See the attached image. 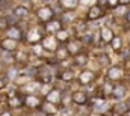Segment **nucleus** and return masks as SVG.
<instances>
[{
	"mask_svg": "<svg viewBox=\"0 0 130 116\" xmlns=\"http://www.w3.org/2000/svg\"><path fill=\"white\" fill-rule=\"evenodd\" d=\"M127 12H129V11H127L126 5H120V6L113 8V14H115V15H126Z\"/></svg>",
	"mask_w": 130,
	"mask_h": 116,
	"instance_id": "32",
	"label": "nucleus"
},
{
	"mask_svg": "<svg viewBox=\"0 0 130 116\" xmlns=\"http://www.w3.org/2000/svg\"><path fill=\"white\" fill-rule=\"evenodd\" d=\"M71 96H73V104H74V106H77V107H85V106H88L89 96H88V93H86L85 90L76 89V90H73Z\"/></svg>",
	"mask_w": 130,
	"mask_h": 116,
	"instance_id": "10",
	"label": "nucleus"
},
{
	"mask_svg": "<svg viewBox=\"0 0 130 116\" xmlns=\"http://www.w3.org/2000/svg\"><path fill=\"white\" fill-rule=\"evenodd\" d=\"M127 104H129V107H130V98H129V100H127Z\"/></svg>",
	"mask_w": 130,
	"mask_h": 116,
	"instance_id": "43",
	"label": "nucleus"
},
{
	"mask_svg": "<svg viewBox=\"0 0 130 116\" xmlns=\"http://www.w3.org/2000/svg\"><path fill=\"white\" fill-rule=\"evenodd\" d=\"M55 56L58 57L59 63H61L62 60H67V59L71 57V54H70V51H68V48H67L65 44H59V47H58L56 51H55Z\"/></svg>",
	"mask_w": 130,
	"mask_h": 116,
	"instance_id": "23",
	"label": "nucleus"
},
{
	"mask_svg": "<svg viewBox=\"0 0 130 116\" xmlns=\"http://www.w3.org/2000/svg\"><path fill=\"white\" fill-rule=\"evenodd\" d=\"M2 2H3V3H6V2H11V0H2Z\"/></svg>",
	"mask_w": 130,
	"mask_h": 116,
	"instance_id": "44",
	"label": "nucleus"
},
{
	"mask_svg": "<svg viewBox=\"0 0 130 116\" xmlns=\"http://www.w3.org/2000/svg\"><path fill=\"white\" fill-rule=\"evenodd\" d=\"M120 5V0H107V6L110 8V9H113V8H117Z\"/></svg>",
	"mask_w": 130,
	"mask_h": 116,
	"instance_id": "33",
	"label": "nucleus"
},
{
	"mask_svg": "<svg viewBox=\"0 0 130 116\" xmlns=\"http://www.w3.org/2000/svg\"><path fill=\"white\" fill-rule=\"evenodd\" d=\"M106 75H107V80H112V82H120V80L124 77V69H123L121 66L115 65V66H110V68L107 69Z\"/></svg>",
	"mask_w": 130,
	"mask_h": 116,
	"instance_id": "19",
	"label": "nucleus"
},
{
	"mask_svg": "<svg viewBox=\"0 0 130 116\" xmlns=\"http://www.w3.org/2000/svg\"><path fill=\"white\" fill-rule=\"evenodd\" d=\"M0 116H14V113H12L11 109H5V110L0 113Z\"/></svg>",
	"mask_w": 130,
	"mask_h": 116,
	"instance_id": "34",
	"label": "nucleus"
},
{
	"mask_svg": "<svg viewBox=\"0 0 130 116\" xmlns=\"http://www.w3.org/2000/svg\"><path fill=\"white\" fill-rule=\"evenodd\" d=\"M94 2H97V0H79V3H80V5H91V6H92V3H94Z\"/></svg>",
	"mask_w": 130,
	"mask_h": 116,
	"instance_id": "35",
	"label": "nucleus"
},
{
	"mask_svg": "<svg viewBox=\"0 0 130 116\" xmlns=\"http://www.w3.org/2000/svg\"><path fill=\"white\" fill-rule=\"evenodd\" d=\"M59 18L64 23V26H67V24H73L77 20V15H76L74 9H71V11H62L61 15H59Z\"/></svg>",
	"mask_w": 130,
	"mask_h": 116,
	"instance_id": "22",
	"label": "nucleus"
},
{
	"mask_svg": "<svg viewBox=\"0 0 130 116\" xmlns=\"http://www.w3.org/2000/svg\"><path fill=\"white\" fill-rule=\"evenodd\" d=\"M130 0H120V5H129Z\"/></svg>",
	"mask_w": 130,
	"mask_h": 116,
	"instance_id": "40",
	"label": "nucleus"
},
{
	"mask_svg": "<svg viewBox=\"0 0 130 116\" xmlns=\"http://www.w3.org/2000/svg\"><path fill=\"white\" fill-rule=\"evenodd\" d=\"M6 68H8V66H6V65H5L3 62H0V75L6 72Z\"/></svg>",
	"mask_w": 130,
	"mask_h": 116,
	"instance_id": "37",
	"label": "nucleus"
},
{
	"mask_svg": "<svg viewBox=\"0 0 130 116\" xmlns=\"http://www.w3.org/2000/svg\"><path fill=\"white\" fill-rule=\"evenodd\" d=\"M11 12H12L18 20H26V18L29 17V14H30V8H26L24 3H23V5H17V6H14Z\"/></svg>",
	"mask_w": 130,
	"mask_h": 116,
	"instance_id": "20",
	"label": "nucleus"
},
{
	"mask_svg": "<svg viewBox=\"0 0 130 116\" xmlns=\"http://www.w3.org/2000/svg\"><path fill=\"white\" fill-rule=\"evenodd\" d=\"M41 27H42V32H44V35L45 33H48V35H55L56 32H59V30L64 27V23L61 21V18H52V20H48L47 23H44V24H39Z\"/></svg>",
	"mask_w": 130,
	"mask_h": 116,
	"instance_id": "6",
	"label": "nucleus"
},
{
	"mask_svg": "<svg viewBox=\"0 0 130 116\" xmlns=\"http://www.w3.org/2000/svg\"><path fill=\"white\" fill-rule=\"evenodd\" d=\"M71 29H73V36L74 38H80L85 32H88V21L85 20H76L73 24H71Z\"/></svg>",
	"mask_w": 130,
	"mask_h": 116,
	"instance_id": "15",
	"label": "nucleus"
},
{
	"mask_svg": "<svg viewBox=\"0 0 130 116\" xmlns=\"http://www.w3.org/2000/svg\"><path fill=\"white\" fill-rule=\"evenodd\" d=\"M127 23H129V24H130V11H129V12H127Z\"/></svg>",
	"mask_w": 130,
	"mask_h": 116,
	"instance_id": "41",
	"label": "nucleus"
},
{
	"mask_svg": "<svg viewBox=\"0 0 130 116\" xmlns=\"http://www.w3.org/2000/svg\"><path fill=\"white\" fill-rule=\"evenodd\" d=\"M97 75L92 69H82L79 72V77H77V82L80 86H91L94 82H95Z\"/></svg>",
	"mask_w": 130,
	"mask_h": 116,
	"instance_id": "8",
	"label": "nucleus"
},
{
	"mask_svg": "<svg viewBox=\"0 0 130 116\" xmlns=\"http://www.w3.org/2000/svg\"><path fill=\"white\" fill-rule=\"evenodd\" d=\"M41 86H42L41 82H38L36 79H30V80H27L26 83H23L18 89H20V92L24 93V95H26V93H39V92H41Z\"/></svg>",
	"mask_w": 130,
	"mask_h": 116,
	"instance_id": "7",
	"label": "nucleus"
},
{
	"mask_svg": "<svg viewBox=\"0 0 130 116\" xmlns=\"http://www.w3.org/2000/svg\"><path fill=\"white\" fill-rule=\"evenodd\" d=\"M9 83H11V79L6 75V72L2 74V75H0V90H5L6 87L9 86Z\"/></svg>",
	"mask_w": 130,
	"mask_h": 116,
	"instance_id": "31",
	"label": "nucleus"
},
{
	"mask_svg": "<svg viewBox=\"0 0 130 116\" xmlns=\"http://www.w3.org/2000/svg\"><path fill=\"white\" fill-rule=\"evenodd\" d=\"M62 93H64V90H62V89L53 86L48 92H47V93H45V95H44V100H47V101H50V103H55V104H59V106H61Z\"/></svg>",
	"mask_w": 130,
	"mask_h": 116,
	"instance_id": "13",
	"label": "nucleus"
},
{
	"mask_svg": "<svg viewBox=\"0 0 130 116\" xmlns=\"http://www.w3.org/2000/svg\"><path fill=\"white\" fill-rule=\"evenodd\" d=\"M23 3H26V2H33V0H21Z\"/></svg>",
	"mask_w": 130,
	"mask_h": 116,
	"instance_id": "42",
	"label": "nucleus"
},
{
	"mask_svg": "<svg viewBox=\"0 0 130 116\" xmlns=\"http://www.w3.org/2000/svg\"><path fill=\"white\" fill-rule=\"evenodd\" d=\"M67 48H68V51H70V54L71 56H74V54H77V53H80V51H83V44H82V41H80V38H71L67 44Z\"/></svg>",
	"mask_w": 130,
	"mask_h": 116,
	"instance_id": "17",
	"label": "nucleus"
},
{
	"mask_svg": "<svg viewBox=\"0 0 130 116\" xmlns=\"http://www.w3.org/2000/svg\"><path fill=\"white\" fill-rule=\"evenodd\" d=\"M55 36L58 38V41H59L61 44H67V42H68V41L73 38V33H71L68 29L62 27L59 32H56V33H55Z\"/></svg>",
	"mask_w": 130,
	"mask_h": 116,
	"instance_id": "24",
	"label": "nucleus"
},
{
	"mask_svg": "<svg viewBox=\"0 0 130 116\" xmlns=\"http://www.w3.org/2000/svg\"><path fill=\"white\" fill-rule=\"evenodd\" d=\"M6 106L11 110H20V109H23L24 107V93L18 92L15 95L6 96Z\"/></svg>",
	"mask_w": 130,
	"mask_h": 116,
	"instance_id": "5",
	"label": "nucleus"
},
{
	"mask_svg": "<svg viewBox=\"0 0 130 116\" xmlns=\"http://www.w3.org/2000/svg\"><path fill=\"white\" fill-rule=\"evenodd\" d=\"M59 41H58V38L55 36V35H48V33H45L44 36H42V39H41V45H42V48L47 51V54L48 53H55L56 51V48L59 47Z\"/></svg>",
	"mask_w": 130,
	"mask_h": 116,
	"instance_id": "4",
	"label": "nucleus"
},
{
	"mask_svg": "<svg viewBox=\"0 0 130 116\" xmlns=\"http://www.w3.org/2000/svg\"><path fill=\"white\" fill-rule=\"evenodd\" d=\"M113 86H115V82H112V80H107V82L103 83V86L100 87V90H101V93L104 95V98H106V96H112Z\"/></svg>",
	"mask_w": 130,
	"mask_h": 116,
	"instance_id": "26",
	"label": "nucleus"
},
{
	"mask_svg": "<svg viewBox=\"0 0 130 116\" xmlns=\"http://www.w3.org/2000/svg\"><path fill=\"white\" fill-rule=\"evenodd\" d=\"M98 33H100V41H101L103 44H110V41H112L113 36H115L113 30L110 29L109 26H103Z\"/></svg>",
	"mask_w": 130,
	"mask_h": 116,
	"instance_id": "21",
	"label": "nucleus"
},
{
	"mask_svg": "<svg viewBox=\"0 0 130 116\" xmlns=\"http://www.w3.org/2000/svg\"><path fill=\"white\" fill-rule=\"evenodd\" d=\"M103 15H104V8L100 6V5H92V6L88 9L86 20H88V21H97V20H100Z\"/></svg>",
	"mask_w": 130,
	"mask_h": 116,
	"instance_id": "14",
	"label": "nucleus"
},
{
	"mask_svg": "<svg viewBox=\"0 0 130 116\" xmlns=\"http://www.w3.org/2000/svg\"><path fill=\"white\" fill-rule=\"evenodd\" d=\"M24 30H26V29H23V26H21V24H20V21H18V24L9 26V27L6 29V33H8V36H9V38H14V39H17V41H23Z\"/></svg>",
	"mask_w": 130,
	"mask_h": 116,
	"instance_id": "16",
	"label": "nucleus"
},
{
	"mask_svg": "<svg viewBox=\"0 0 130 116\" xmlns=\"http://www.w3.org/2000/svg\"><path fill=\"white\" fill-rule=\"evenodd\" d=\"M97 5L103 6V8H106V6H107V0H97Z\"/></svg>",
	"mask_w": 130,
	"mask_h": 116,
	"instance_id": "38",
	"label": "nucleus"
},
{
	"mask_svg": "<svg viewBox=\"0 0 130 116\" xmlns=\"http://www.w3.org/2000/svg\"><path fill=\"white\" fill-rule=\"evenodd\" d=\"M110 47H112V50L113 51H121L123 50V39H121V36H113V39L110 41Z\"/></svg>",
	"mask_w": 130,
	"mask_h": 116,
	"instance_id": "30",
	"label": "nucleus"
},
{
	"mask_svg": "<svg viewBox=\"0 0 130 116\" xmlns=\"http://www.w3.org/2000/svg\"><path fill=\"white\" fill-rule=\"evenodd\" d=\"M71 60H73V66H76V68H83V66H86L88 62H89V54H88L86 51H80V53L71 56Z\"/></svg>",
	"mask_w": 130,
	"mask_h": 116,
	"instance_id": "18",
	"label": "nucleus"
},
{
	"mask_svg": "<svg viewBox=\"0 0 130 116\" xmlns=\"http://www.w3.org/2000/svg\"><path fill=\"white\" fill-rule=\"evenodd\" d=\"M59 110H61V106L59 104H55V103H50V101L44 100L42 104H41V107L36 112H41V113H44L45 116H56V115H59Z\"/></svg>",
	"mask_w": 130,
	"mask_h": 116,
	"instance_id": "9",
	"label": "nucleus"
},
{
	"mask_svg": "<svg viewBox=\"0 0 130 116\" xmlns=\"http://www.w3.org/2000/svg\"><path fill=\"white\" fill-rule=\"evenodd\" d=\"M18 42H20V41H17V39H14V38L6 36V38H2V39H0V48H2L3 51L15 53V51L18 50Z\"/></svg>",
	"mask_w": 130,
	"mask_h": 116,
	"instance_id": "12",
	"label": "nucleus"
},
{
	"mask_svg": "<svg viewBox=\"0 0 130 116\" xmlns=\"http://www.w3.org/2000/svg\"><path fill=\"white\" fill-rule=\"evenodd\" d=\"M0 39H2V36H0Z\"/></svg>",
	"mask_w": 130,
	"mask_h": 116,
	"instance_id": "46",
	"label": "nucleus"
},
{
	"mask_svg": "<svg viewBox=\"0 0 130 116\" xmlns=\"http://www.w3.org/2000/svg\"><path fill=\"white\" fill-rule=\"evenodd\" d=\"M42 101H44V96H41L39 93H26L24 95V107L29 110H33V112H36L41 107Z\"/></svg>",
	"mask_w": 130,
	"mask_h": 116,
	"instance_id": "3",
	"label": "nucleus"
},
{
	"mask_svg": "<svg viewBox=\"0 0 130 116\" xmlns=\"http://www.w3.org/2000/svg\"><path fill=\"white\" fill-rule=\"evenodd\" d=\"M58 3H59V6H61L62 11H71V9H76V8L80 5L79 0H58Z\"/></svg>",
	"mask_w": 130,
	"mask_h": 116,
	"instance_id": "25",
	"label": "nucleus"
},
{
	"mask_svg": "<svg viewBox=\"0 0 130 116\" xmlns=\"http://www.w3.org/2000/svg\"><path fill=\"white\" fill-rule=\"evenodd\" d=\"M129 115H130V110H129Z\"/></svg>",
	"mask_w": 130,
	"mask_h": 116,
	"instance_id": "45",
	"label": "nucleus"
},
{
	"mask_svg": "<svg viewBox=\"0 0 130 116\" xmlns=\"http://www.w3.org/2000/svg\"><path fill=\"white\" fill-rule=\"evenodd\" d=\"M86 116H103V113H98V112H92V113H88Z\"/></svg>",
	"mask_w": 130,
	"mask_h": 116,
	"instance_id": "39",
	"label": "nucleus"
},
{
	"mask_svg": "<svg viewBox=\"0 0 130 116\" xmlns=\"http://www.w3.org/2000/svg\"><path fill=\"white\" fill-rule=\"evenodd\" d=\"M95 60H97V63L101 68H106V66L110 65V57L106 53H98L97 56H95Z\"/></svg>",
	"mask_w": 130,
	"mask_h": 116,
	"instance_id": "29",
	"label": "nucleus"
},
{
	"mask_svg": "<svg viewBox=\"0 0 130 116\" xmlns=\"http://www.w3.org/2000/svg\"><path fill=\"white\" fill-rule=\"evenodd\" d=\"M35 17H36L38 24H44L48 20L55 18L56 17V12H55V9L50 5H42V6H39V8L35 9Z\"/></svg>",
	"mask_w": 130,
	"mask_h": 116,
	"instance_id": "1",
	"label": "nucleus"
},
{
	"mask_svg": "<svg viewBox=\"0 0 130 116\" xmlns=\"http://www.w3.org/2000/svg\"><path fill=\"white\" fill-rule=\"evenodd\" d=\"M129 110H130V107L127 103H117L113 106V109H112V112L117 113V115H126Z\"/></svg>",
	"mask_w": 130,
	"mask_h": 116,
	"instance_id": "28",
	"label": "nucleus"
},
{
	"mask_svg": "<svg viewBox=\"0 0 130 116\" xmlns=\"http://www.w3.org/2000/svg\"><path fill=\"white\" fill-rule=\"evenodd\" d=\"M126 92H127V87L124 86V85H115L113 86V92H112V96L115 100H121L126 95Z\"/></svg>",
	"mask_w": 130,
	"mask_h": 116,
	"instance_id": "27",
	"label": "nucleus"
},
{
	"mask_svg": "<svg viewBox=\"0 0 130 116\" xmlns=\"http://www.w3.org/2000/svg\"><path fill=\"white\" fill-rule=\"evenodd\" d=\"M44 36V32H42V27H39V30L35 29V27H29L27 30H24V36H23V41L24 44L27 45H35V44H39L41 39Z\"/></svg>",
	"mask_w": 130,
	"mask_h": 116,
	"instance_id": "2",
	"label": "nucleus"
},
{
	"mask_svg": "<svg viewBox=\"0 0 130 116\" xmlns=\"http://www.w3.org/2000/svg\"><path fill=\"white\" fill-rule=\"evenodd\" d=\"M55 77L64 85H70V83L74 82V72H73L71 68H61L58 71V74H55Z\"/></svg>",
	"mask_w": 130,
	"mask_h": 116,
	"instance_id": "11",
	"label": "nucleus"
},
{
	"mask_svg": "<svg viewBox=\"0 0 130 116\" xmlns=\"http://www.w3.org/2000/svg\"><path fill=\"white\" fill-rule=\"evenodd\" d=\"M129 54H130V47H129V48H126V50H124V51L121 53V56H123V59H127V57H130Z\"/></svg>",
	"mask_w": 130,
	"mask_h": 116,
	"instance_id": "36",
	"label": "nucleus"
}]
</instances>
